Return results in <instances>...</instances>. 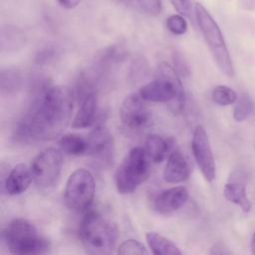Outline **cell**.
<instances>
[{
    "instance_id": "1",
    "label": "cell",
    "mask_w": 255,
    "mask_h": 255,
    "mask_svg": "<svg viewBox=\"0 0 255 255\" xmlns=\"http://www.w3.org/2000/svg\"><path fill=\"white\" fill-rule=\"evenodd\" d=\"M74 100L72 90L64 86H52L42 95L30 99L27 112L15 126L13 138L28 143L61 137L72 123Z\"/></svg>"
},
{
    "instance_id": "2",
    "label": "cell",
    "mask_w": 255,
    "mask_h": 255,
    "mask_svg": "<svg viewBox=\"0 0 255 255\" xmlns=\"http://www.w3.org/2000/svg\"><path fill=\"white\" fill-rule=\"evenodd\" d=\"M138 95L144 102L166 103L173 115H179L185 105V94L179 78L166 62H159L155 69V79L143 85Z\"/></svg>"
},
{
    "instance_id": "3",
    "label": "cell",
    "mask_w": 255,
    "mask_h": 255,
    "mask_svg": "<svg viewBox=\"0 0 255 255\" xmlns=\"http://www.w3.org/2000/svg\"><path fill=\"white\" fill-rule=\"evenodd\" d=\"M79 238L88 255H113L118 228L97 211H87L79 226Z\"/></svg>"
},
{
    "instance_id": "4",
    "label": "cell",
    "mask_w": 255,
    "mask_h": 255,
    "mask_svg": "<svg viewBox=\"0 0 255 255\" xmlns=\"http://www.w3.org/2000/svg\"><path fill=\"white\" fill-rule=\"evenodd\" d=\"M2 238L11 255H45L50 248L49 240L24 218L10 221L3 229Z\"/></svg>"
},
{
    "instance_id": "5",
    "label": "cell",
    "mask_w": 255,
    "mask_h": 255,
    "mask_svg": "<svg viewBox=\"0 0 255 255\" xmlns=\"http://www.w3.org/2000/svg\"><path fill=\"white\" fill-rule=\"evenodd\" d=\"M194 13L201 34L216 66L227 77H233V64L218 24L200 3H195Z\"/></svg>"
},
{
    "instance_id": "6",
    "label": "cell",
    "mask_w": 255,
    "mask_h": 255,
    "mask_svg": "<svg viewBox=\"0 0 255 255\" xmlns=\"http://www.w3.org/2000/svg\"><path fill=\"white\" fill-rule=\"evenodd\" d=\"M151 173V160L144 148H131L123 159L115 174V183L122 194L134 192Z\"/></svg>"
},
{
    "instance_id": "7",
    "label": "cell",
    "mask_w": 255,
    "mask_h": 255,
    "mask_svg": "<svg viewBox=\"0 0 255 255\" xmlns=\"http://www.w3.org/2000/svg\"><path fill=\"white\" fill-rule=\"evenodd\" d=\"M96 191L95 178L86 168L74 170L66 183L64 199L67 207L77 212H87L91 207Z\"/></svg>"
},
{
    "instance_id": "8",
    "label": "cell",
    "mask_w": 255,
    "mask_h": 255,
    "mask_svg": "<svg viewBox=\"0 0 255 255\" xmlns=\"http://www.w3.org/2000/svg\"><path fill=\"white\" fill-rule=\"evenodd\" d=\"M63 168L62 151L55 147H48L39 152L31 163L33 181L38 188L51 189L58 181Z\"/></svg>"
},
{
    "instance_id": "9",
    "label": "cell",
    "mask_w": 255,
    "mask_h": 255,
    "mask_svg": "<svg viewBox=\"0 0 255 255\" xmlns=\"http://www.w3.org/2000/svg\"><path fill=\"white\" fill-rule=\"evenodd\" d=\"M86 154L102 166L108 167L113 163L115 142L113 134L102 125L96 126L87 136Z\"/></svg>"
},
{
    "instance_id": "10",
    "label": "cell",
    "mask_w": 255,
    "mask_h": 255,
    "mask_svg": "<svg viewBox=\"0 0 255 255\" xmlns=\"http://www.w3.org/2000/svg\"><path fill=\"white\" fill-rule=\"evenodd\" d=\"M191 149L193 157L204 179L207 182H212L216 175L215 160L208 134L201 125H197L193 129Z\"/></svg>"
},
{
    "instance_id": "11",
    "label": "cell",
    "mask_w": 255,
    "mask_h": 255,
    "mask_svg": "<svg viewBox=\"0 0 255 255\" xmlns=\"http://www.w3.org/2000/svg\"><path fill=\"white\" fill-rule=\"evenodd\" d=\"M120 119L124 126L131 129H139L149 126L151 113L138 94H130L120 107Z\"/></svg>"
},
{
    "instance_id": "12",
    "label": "cell",
    "mask_w": 255,
    "mask_h": 255,
    "mask_svg": "<svg viewBox=\"0 0 255 255\" xmlns=\"http://www.w3.org/2000/svg\"><path fill=\"white\" fill-rule=\"evenodd\" d=\"M247 182L248 173L246 169L243 167H235L230 172L223 189L225 198L238 205L242 211L246 213L251 210V203L246 193Z\"/></svg>"
},
{
    "instance_id": "13",
    "label": "cell",
    "mask_w": 255,
    "mask_h": 255,
    "mask_svg": "<svg viewBox=\"0 0 255 255\" xmlns=\"http://www.w3.org/2000/svg\"><path fill=\"white\" fill-rule=\"evenodd\" d=\"M189 192L185 186H175L160 192L153 200L154 210L162 215H169L179 210L188 200Z\"/></svg>"
},
{
    "instance_id": "14",
    "label": "cell",
    "mask_w": 255,
    "mask_h": 255,
    "mask_svg": "<svg viewBox=\"0 0 255 255\" xmlns=\"http://www.w3.org/2000/svg\"><path fill=\"white\" fill-rule=\"evenodd\" d=\"M190 175V164L180 149H174L168 155L163 178L168 183H179L188 179Z\"/></svg>"
},
{
    "instance_id": "15",
    "label": "cell",
    "mask_w": 255,
    "mask_h": 255,
    "mask_svg": "<svg viewBox=\"0 0 255 255\" xmlns=\"http://www.w3.org/2000/svg\"><path fill=\"white\" fill-rule=\"evenodd\" d=\"M98 94L92 92L87 95L81 102L80 108L72 120L71 127L74 129H84L91 127L97 118Z\"/></svg>"
},
{
    "instance_id": "16",
    "label": "cell",
    "mask_w": 255,
    "mask_h": 255,
    "mask_svg": "<svg viewBox=\"0 0 255 255\" xmlns=\"http://www.w3.org/2000/svg\"><path fill=\"white\" fill-rule=\"evenodd\" d=\"M32 180L30 168L24 163H19L10 170L3 184L7 194L18 195L28 189Z\"/></svg>"
},
{
    "instance_id": "17",
    "label": "cell",
    "mask_w": 255,
    "mask_h": 255,
    "mask_svg": "<svg viewBox=\"0 0 255 255\" xmlns=\"http://www.w3.org/2000/svg\"><path fill=\"white\" fill-rule=\"evenodd\" d=\"M27 42L22 29L13 25L2 26L0 31V50L3 53H15L21 51Z\"/></svg>"
},
{
    "instance_id": "18",
    "label": "cell",
    "mask_w": 255,
    "mask_h": 255,
    "mask_svg": "<svg viewBox=\"0 0 255 255\" xmlns=\"http://www.w3.org/2000/svg\"><path fill=\"white\" fill-rule=\"evenodd\" d=\"M174 146V139L163 137L159 134H149L145 139V151L152 162H161L169 155Z\"/></svg>"
},
{
    "instance_id": "19",
    "label": "cell",
    "mask_w": 255,
    "mask_h": 255,
    "mask_svg": "<svg viewBox=\"0 0 255 255\" xmlns=\"http://www.w3.org/2000/svg\"><path fill=\"white\" fill-rule=\"evenodd\" d=\"M145 239L152 255H183L181 250L168 238L156 232H147Z\"/></svg>"
},
{
    "instance_id": "20",
    "label": "cell",
    "mask_w": 255,
    "mask_h": 255,
    "mask_svg": "<svg viewBox=\"0 0 255 255\" xmlns=\"http://www.w3.org/2000/svg\"><path fill=\"white\" fill-rule=\"evenodd\" d=\"M22 87V74L17 67L4 68L0 72V91L3 96H13Z\"/></svg>"
},
{
    "instance_id": "21",
    "label": "cell",
    "mask_w": 255,
    "mask_h": 255,
    "mask_svg": "<svg viewBox=\"0 0 255 255\" xmlns=\"http://www.w3.org/2000/svg\"><path fill=\"white\" fill-rule=\"evenodd\" d=\"M60 150L66 154L80 156L87 152V139L76 133L63 134L58 141Z\"/></svg>"
},
{
    "instance_id": "22",
    "label": "cell",
    "mask_w": 255,
    "mask_h": 255,
    "mask_svg": "<svg viewBox=\"0 0 255 255\" xmlns=\"http://www.w3.org/2000/svg\"><path fill=\"white\" fill-rule=\"evenodd\" d=\"M149 76V65L145 58L138 56L132 60L128 70V78L132 84L144 81Z\"/></svg>"
},
{
    "instance_id": "23",
    "label": "cell",
    "mask_w": 255,
    "mask_h": 255,
    "mask_svg": "<svg viewBox=\"0 0 255 255\" xmlns=\"http://www.w3.org/2000/svg\"><path fill=\"white\" fill-rule=\"evenodd\" d=\"M253 110V102L246 93L237 96V100L233 107V118L236 122H243L248 118Z\"/></svg>"
},
{
    "instance_id": "24",
    "label": "cell",
    "mask_w": 255,
    "mask_h": 255,
    "mask_svg": "<svg viewBox=\"0 0 255 255\" xmlns=\"http://www.w3.org/2000/svg\"><path fill=\"white\" fill-rule=\"evenodd\" d=\"M237 96L238 95L233 89L223 85L216 86L211 94L213 102L219 106H229L234 104L237 100Z\"/></svg>"
},
{
    "instance_id": "25",
    "label": "cell",
    "mask_w": 255,
    "mask_h": 255,
    "mask_svg": "<svg viewBox=\"0 0 255 255\" xmlns=\"http://www.w3.org/2000/svg\"><path fill=\"white\" fill-rule=\"evenodd\" d=\"M118 255H149V253L139 241L128 239L123 241L119 246Z\"/></svg>"
},
{
    "instance_id": "26",
    "label": "cell",
    "mask_w": 255,
    "mask_h": 255,
    "mask_svg": "<svg viewBox=\"0 0 255 255\" xmlns=\"http://www.w3.org/2000/svg\"><path fill=\"white\" fill-rule=\"evenodd\" d=\"M165 25L167 30L172 33L173 35H183L186 33L188 25L186 20L183 18V16L181 15H177V14H173L170 15L166 21H165Z\"/></svg>"
},
{
    "instance_id": "27",
    "label": "cell",
    "mask_w": 255,
    "mask_h": 255,
    "mask_svg": "<svg viewBox=\"0 0 255 255\" xmlns=\"http://www.w3.org/2000/svg\"><path fill=\"white\" fill-rule=\"evenodd\" d=\"M133 3L141 12L150 16H157L162 11L160 0H133Z\"/></svg>"
},
{
    "instance_id": "28",
    "label": "cell",
    "mask_w": 255,
    "mask_h": 255,
    "mask_svg": "<svg viewBox=\"0 0 255 255\" xmlns=\"http://www.w3.org/2000/svg\"><path fill=\"white\" fill-rule=\"evenodd\" d=\"M172 62H173V69L179 76H181V77L189 76V74H190L189 66L180 52L173 51Z\"/></svg>"
},
{
    "instance_id": "29",
    "label": "cell",
    "mask_w": 255,
    "mask_h": 255,
    "mask_svg": "<svg viewBox=\"0 0 255 255\" xmlns=\"http://www.w3.org/2000/svg\"><path fill=\"white\" fill-rule=\"evenodd\" d=\"M54 57H55V50L53 48L46 47L36 53L34 57V63L39 66L47 65L51 61H53Z\"/></svg>"
},
{
    "instance_id": "30",
    "label": "cell",
    "mask_w": 255,
    "mask_h": 255,
    "mask_svg": "<svg viewBox=\"0 0 255 255\" xmlns=\"http://www.w3.org/2000/svg\"><path fill=\"white\" fill-rule=\"evenodd\" d=\"M173 8L181 15L190 17L192 13V6L189 0H169Z\"/></svg>"
},
{
    "instance_id": "31",
    "label": "cell",
    "mask_w": 255,
    "mask_h": 255,
    "mask_svg": "<svg viewBox=\"0 0 255 255\" xmlns=\"http://www.w3.org/2000/svg\"><path fill=\"white\" fill-rule=\"evenodd\" d=\"M209 255H233V254L224 242L217 241L210 247Z\"/></svg>"
},
{
    "instance_id": "32",
    "label": "cell",
    "mask_w": 255,
    "mask_h": 255,
    "mask_svg": "<svg viewBox=\"0 0 255 255\" xmlns=\"http://www.w3.org/2000/svg\"><path fill=\"white\" fill-rule=\"evenodd\" d=\"M82 0H57V2L59 3V5L64 8V9H74L76 8Z\"/></svg>"
},
{
    "instance_id": "33",
    "label": "cell",
    "mask_w": 255,
    "mask_h": 255,
    "mask_svg": "<svg viewBox=\"0 0 255 255\" xmlns=\"http://www.w3.org/2000/svg\"><path fill=\"white\" fill-rule=\"evenodd\" d=\"M250 249H251V255H255V231L253 232L251 243H250Z\"/></svg>"
}]
</instances>
